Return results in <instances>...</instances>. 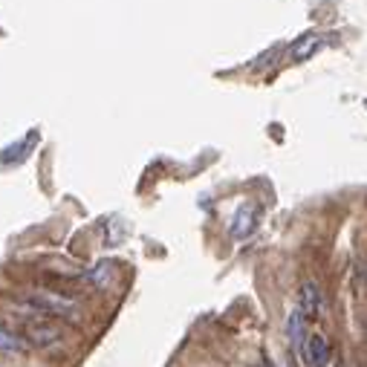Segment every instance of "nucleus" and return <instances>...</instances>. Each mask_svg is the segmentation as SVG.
<instances>
[{
    "label": "nucleus",
    "mask_w": 367,
    "mask_h": 367,
    "mask_svg": "<svg viewBox=\"0 0 367 367\" xmlns=\"http://www.w3.org/2000/svg\"><path fill=\"white\" fill-rule=\"evenodd\" d=\"M29 306H35V310H41V313H49V315H61V318H75V313H79L75 301L58 295V292H32Z\"/></svg>",
    "instance_id": "nucleus-1"
},
{
    "label": "nucleus",
    "mask_w": 367,
    "mask_h": 367,
    "mask_svg": "<svg viewBox=\"0 0 367 367\" xmlns=\"http://www.w3.org/2000/svg\"><path fill=\"white\" fill-rule=\"evenodd\" d=\"M255 226H258V208L252 203H243L235 211V217H231L228 231H231V237H235V240H246L255 231Z\"/></svg>",
    "instance_id": "nucleus-2"
},
{
    "label": "nucleus",
    "mask_w": 367,
    "mask_h": 367,
    "mask_svg": "<svg viewBox=\"0 0 367 367\" xmlns=\"http://www.w3.org/2000/svg\"><path fill=\"white\" fill-rule=\"evenodd\" d=\"M324 44H327V35H321V32H306V35L298 38L292 47H289V58H292V61H306V58H313Z\"/></svg>",
    "instance_id": "nucleus-3"
},
{
    "label": "nucleus",
    "mask_w": 367,
    "mask_h": 367,
    "mask_svg": "<svg viewBox=\"0 0 367 367\" xmlns=\"http://www.w3.org/2000/svg\"><path fill=\"white\" fill-rule=\"evenodd\" d=\"M330 341H327L321 333H315V336H310L306 338V350H304V359L301 361H306L310 367H324L327 361H330Z\"/></svg>",
    "instance_id": "nucleus-4"
},
{
    "label": "nucleus",
    "mask_w": 367,
    "mask_h": 367,
    "mask_svg": "<svg viewBox=\"0 0 367 367\" xmlns=\"http://www.w3.org/2000/svg\"><path fill=\"white\" fill-rule=\"evenodd\" d=\"M286 336H289V341H292V350L304 359V350H306V315L301 310L289 313V318H286Z\"/></svg>",
    "instance_id": "nucleus-5"
},
{
    "label": "nucleus",
    "mask_w": 367,
    "mask_h": 367,
    "mask_svg": "<svg viewBox=\"0 0 367 367\" xmlns=\"http://www.w3.org/2000/svg\"><path fill=\"white\" fill-rule=\"evenodd\" d=\"M321 306H324V298H321L318 283L306 281V283L301 286V304H298V310H301L306 318H318V315H321Z\"/></svg>",
    "instance_id": "nucleus-6"
},
{
    "label": "nucleus",
    "mask_w": 367,
    "mask_h": 367,
    "mask_svg": "<svg viewBox=\"0 0 367 367\" xmlns=\"http://www.w3.org/2000/svg\"><path fill=\"white\" fill-rule=\"evenodd\" d=\"M35 139H38V130H29L17 145H9L6 150H0V165H12V162L17 165V162H24L29 157V150L35 148Z\"/></svg>",
    "instance_id": "nucleus-7"
},
{
    "label": "nucleus",
    "mask_w": 367,
    "mask_h": 367,
    "mask_svg": "<svg viewBox=\"0 0 367 367\" xmlns=\"http://www.w3.org/2000/svg\"><path fill=\"white\" fill-rule=\"evenodd\" d=\"M21 350H24V341L0 324V353H21Z\"/></svg>",
    "instance_id": "nucleus-8"
}]
</instances>
